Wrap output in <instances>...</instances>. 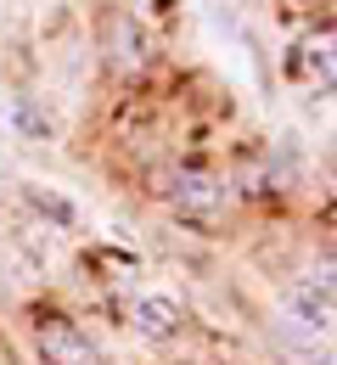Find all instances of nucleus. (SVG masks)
Segmentation results:
<instances>
[{"label":"nucleus","mask_w":337,"mask_h":365,"mask_svg":"<svg viewBox=\"0 0 337 365\" xmlns=\"http://www.w3.org/2000/svg\"><path fill=\"white\" fill-rule=\"evenodd\" d=\"M281 315L287 326L298 331H337V275H304V281H292L287 292H281Z\"/></svg>","instance_id":"nucleus-1"},{"label":"nucleus","mask_w":337,"mask_h":365,"mask_svg":"<svg viewBox=\"0 0 337 365\" xmlns=\"http://www.w3.org/2000/svg\"><path fill=\"white\" fill-rule=\"evenodd\" d=\"M163 197H169L186 220H214V214L225 208V180H219L214 169H202V163H180V169H169Z\"/></svg>","instance_id":"nucleus-2"},{"label":"nucleus","mask_w":337,"mask_h":365,"mask_svg":"<svg viewBox=\"0 0 337 365\" xmlns=\"http://www.w3.org/2000/svg\"><path fill=\"white\" fill-rule=\"evenodd\" d=\"M34 349L46 365H101V349L90 343V331H79L73 320H40Z\"/></svg>","instance_id":"nucleus-3"},{"label":"nucleus","mask_w":337,"mask_h":365,"mask_svg":"<svg viewBox=\"0 0 337 365\" xmlns=\"http://www.w3.org/2000/svg\"><path fill=\"white\" fill-rule=\"evenodd\" d=\"M130 326H135V337H146V343H169V337H180L186 309H180L169 292H141V298L130 304Z\"/></svg>","instance_id":"nucleus-4"},{"label":"nucleus","mask_w":337,"mask_h":365,"mask_svg":"<svg viewBox=\"0 0 337 365\" xmlns=\"http://www.w3.org/2000/svg\"><path fill=\"white\" fill-rule=\"evenodd\" d=\"M298 68H304V79L337 91V29H315V34L298 46Z\"/></svg>","instance_id":"nucleus-5"},{"label":"nucleus","mask_w":337,"mask_h":365,"mask_svg":"<svg viewBox=\"0 0 337 365\" xmlns=\"http://www.w3.org/2000/svg\"><path fill=\"white\" fill-rule=\"evenodd\" d=\"M113 34H118L113 62H118V68H141V62H146V34L130 23V17H113Z\"/></svg>","instance_id":"nucleus-6"}]
</instances>
